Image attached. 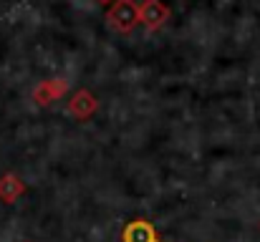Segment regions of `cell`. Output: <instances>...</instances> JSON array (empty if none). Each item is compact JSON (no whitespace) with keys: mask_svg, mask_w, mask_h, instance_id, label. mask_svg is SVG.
<instances>
[{"mask_svg":"<svg viewBox=\"0 0 260 242\" xmlns=\"http://www.w3.org/2000/svg\"><path fill=\"white\" fill-rule=\"evenodd\" d=\"M106 23L116 33H129L139 23V5L134 0H114L106 10Z\"/></svg>","mask_w":260,"mask_h":242,"instance_id":"obj_1","label":"cell"},{"mask_svg":"<svg viewBox=\"0 0 260 242\" xmlns=\"http://www.w3.org/2000/svg\"><path fill=\"white\" fill-rule=\"evenodd\" d=\"M167 18H170V8L162 0H144V3H139V23L147 30L162 28Z\"/></svg>","mask_w":260,"mask_h":242,"instance_id":"obj_2","label":"cell"},{"mask_svg":"<svg viewBox=\"0 0 260 242\" xmlns=\"http://www.w3.org/2000/svg\"><path fill=\"white\" fill-rule=\"evenodd\" d=\"M96 106H99V101L91 96V91L81 88V91H76V93L71 96V101H69V114L76 116V119H88V116L96 111Z\"/></svg>","mask_w":260,"mask_h":242,"instance_id":"obj_3","label":"cell"},{"mask_svg":"<svg viewBox=\"0 0 260 242\" xmlns=\"http://www.w3.org/2000/svg\"><path fill=\"white\" fill-rule=\"evenodd\" d=\"M124 242H157V235H154V230H152L149 222L134 220V222L124 230Z\"/></svg>","mask_w":260,"mask_h":242,"instance_id":"obj_4","label":"cell"},{"mask_svg":"<svg viewBox=\"0 0 260 242\" xmlns=\"http://www.w3.org/2000/svg\"><path fill=\"white\" fill-rule=\"evenodd\" d=\"M66 91V81H61V79H56V81H46L38 91H36V98H38V103H51L53 98H58L61 93Z\"/></svg>","mask_w":260,"mask_h":242,"instance_id":"obj_5","label":"cell"},{"mask_svg":"<svg viewBox=\"0 0 260 242\" xmlns=\"http://www.w3.org/2000/svg\"><path fill=\"white\" fill-rule=\"evenodd\" d=\"M23 189H25V187H23V182H20L15 174H5V177H0V197H3L5 202H13Z\"/></svg>","mask_w":260,"mask_h":242,"instance_id":"obj_6","label":"cell"},{"mask_svg":"<svg viewBox=\"0 0 260 242\" xmlns=\"http://www.w3.org/2000/svg\"><path fill=\"white\" fill-rule=\"evenodd\" d=\"M99 3H114V0H99Z\"/></svg>","mask_w":260,"mask_h":242,"instance_id":"obj_7","label":"cell"}]
</instances>
